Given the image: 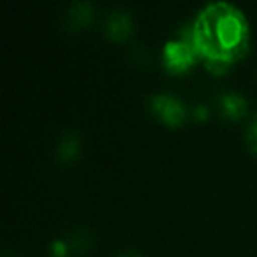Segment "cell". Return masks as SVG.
Masks as SVG:
<instances>
[{"label":"cell","mask_w":257,"mask_h":257,"mask_svg":"<svg viewBox=\"0 0 257 257\" xmlns=\"http://www.w3.org/2000/svg\"><path fill=\"white\" fill-rule=\"evenodd\" d=\"M192 113L196 118H204L208 114V107L204 106V104H197V106L192 107Z\"/></svg>","instance_id":"obj_9"},{"label":"cell","mask_w":257,"mask_h":257,"mask_svg":"<svg viewBox=\"0 0 257 257\" xmlns=\"http://www.w3.org/2000/svg\"><path fill=\"white\" fill-rule=\"evenodd\" d=\"M148 104H150L152 113L168 125H178L185 118V106L180 100V97H176L175 93H152L150 99H148Z\"/></svg>","instance_id":"obj_3"},{"label":"cell","mask_w":257,"mask_h":257,"mask_svg":"<svg viewBox=\"0 0 257 257\" xmlns=\"http://www.w3.org/2000/svg\"><path fill=\"white\" fill-rule=\"evenodd\" d=\"M53 248H55V252H58V255H64V252H65V245L60 241V239L53 243Z\"/></svg>","instance_id":"obj_10"},{"label":"cell","mask_w":257,"mask_h":257,"mask_svg":"<svg viewBox=\"0 0 257 257\" xmlns=\"http://www.w3.org/2000/svg\"><path fill=\"white\" fill-rule=\"evenodd\" d=\"M218 107L227 118L236 120V118L243 116V113L246 111V100L236 90H227L218 97Z\"/></svg>","instance_id":"obj_6"},{"label":"cell","mask_w":257,"mask_h":257,"mask_svg":"<svg viewBox=\"0 0 257 257\" xmlns=\"http://www.w3.org/2000/svg\"><path fill=\"white\" fill-rule=\"evenodd\" d=\"M246 141H248L250 148L257 154V113L252 116L248 128H246Z\"/></svg>","instance_id":"obj_8"},{"label":"cell","mask_w":257,"mask_h":257,"mask_svg":"<svg viewBox=\"0 0 257 257\" xmlns=\"http://www.w3.org/2000/svg\"><path fill=\"white\" fill-rule=\"evenodd\" d=\"M92 16H93V8L88 0H74L65 9L64 22L67 29L78 30L83 25H86L92 20Z\"/></svg>","instance_id":"obj_5"},{"label":"cell","mask_w":257,"mask_h":257,"mask_svg":"<svg viewBox=\"0 0 257 257\" xmlns=\"http://www.w3.org/2000/svg\"><path fill=\"white\" fill-rule=\"evenodd\" d=\"M116 257H141L138 252H134V250H125V252H120Z\"/></svg>","instance_id":"obj_11"},{"label":"cell","mask_w":257,"mask_h":257,"mask_svg":"<svg viewBox=\"0 0 257 257\" xmlns=\"http://www.w3.org/2000/svg\"><path fill=\"white\" fill-rule=\"evenodd\" d=\"M79 148H81V143H79L78 134L74 131H65L57 143V157L64 162H69L79 154Z\"/></svg>","instance_id":"obj_7"},{"label":"cell","mask_w":257,"mask_h":257,"mask_svg":"<svg viewBox=\"0 0 257 257\" xmlns=\"http://www.w3.org/2000/svg\"><path fill=\"white\" fill-rule=\"evenodd\" d=\"M197 50L192 43V22L180 27L176 39L166 41L162 46V62L164 67L171 72H185L196 62Z\"/></svg>","instance_id":"obj_2"},{"label":"cell","mask_w":257,"mask_h":257,"mask_svg":"<svg viewBox=\"0 0 257 257\" xmlns=\"http://www.w3.org/2000/svg\"><path fill=\"white\" fill-rule=\"evenodd\" d=\"M104 30L113 39H123L133 30V18L125 9H111L104 18Z\"/></svg>","instance_id":"obj_4"},{"label":"cell","mask_w":257,"mask_h":257,"mask_svg":"<svg viewBox=\"0 0 257 257\" xmlns=\"http://www.w3.org/2000/svg\"><path fill=\"white\" fill-rule=\"evenodd\" d=\"M192 43L208 71L224 74L248 51V22L241 9L227 0L208 2L192 22Z\"/></svg>","instance_id":"obj_1"}]
</instances>
